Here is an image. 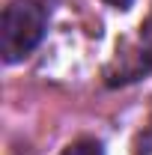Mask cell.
<instances>
[{
  "label": "cell",
  "mask_w": 152,
  "mask_h": 155,
  "mask_svg": "<svg viewBox=\"0 0 152 155\" xmlns=\"http://www.w3.org/2000/svg\"><path fill=\"white\" fill-rule=\"evenodd\" d=\"M140 30H143V33H140V39H143V57L152 60V21H146Z\"/></svg>",
  "instance_id": "4"
},
{
  "label": "cell",
  "mask_w": 152,
  "mask_h": 155,
  "mask_svg": "<svg viewBox=\"0 0 152 155\" xmlns=\"http://www.w3.org/2000/svg\"><path fill=\"white\" fill-rule=\"evenodd\" d=\"M63 155H104V152H101V146L95 140H75L72 146H66Z\"/></svg>",
  "instance_id": "2"
},
{
  "label": "cell",
  "mask_w": 152,
  "mask_h": 155,
  "mask_svg": "<svg viewBox=\"0 0 152 155\" xmlns=\"http://www.w3.org/2000/svg\"><path fill=\"white\" fill-rule=\"evenodd\" d=\"M134 155H152V125H146L134 140Z\"/></svg>",
  "instance_id": "3"
},
{
  "label": "cell",
  "mask_w": 152,
  "mask_h": 155,
  "mask_svg": "<svg viewBox=\"0 0 152 155\" xmlns=\"http://www.w3.org/2000/svg\"><path fill=\"white\" fill-rule=\"evenodd\" d=\"M104 3H111L116 9H128V6H131V0H104Z\"/></svg>",
  "instance_id": "5"
},
{
  "label": "cell",
  "mask_w": 152,
  "mask_h": 155,
  "mask_svg": "<svg viewBox=\"0 0 152 155\" xmlns=\"http://www.w3.org/2000/svg\"><path fill=\"white\" fill-rule=\"evenodd\" d=\"M48 30V12L36 0H15L3 9L0 54L6 63H18L36 48Z\"/></svg>",
  "instance_id": "1"
}]
</instances>
